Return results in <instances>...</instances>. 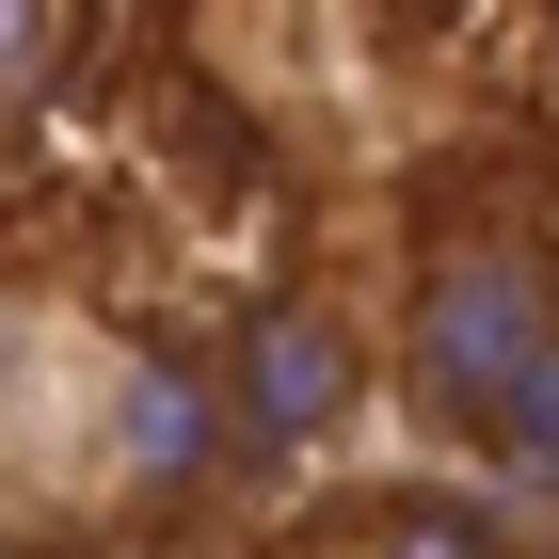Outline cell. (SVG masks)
Listing matches in <instances>:
<instances>
[{
	"label": "cell",
	"instance_id": "277c9868",
	"mask_svg": "<svg viewBox=\"0 0 559 559\" xmlns=\"http://www.w3.org/2000/svg\"><path fill=\"white\" fill-rule=\"evenodd\" d=\"M479 479H512V496H559V352L527 368V400L479 431Z\"/></svg>",
	"mask_w": 559,
	"mask_h": 559
},
{
	"label": "cell",
	"instance_id": "3957f363",
	"mask_svg": "<svg viewBox=\"0 0 559 559\" xmlns=\"http://www.w3.org/2000/svg\"><path fill=\"white\" fill-rule=\"evenodd\" d=\"M209 416L257 448V464H320V448H352V416H368V336H352L320 288H272L257 320H240V352H224Z\"/></svg>",
	"mask_w": 559,
	"mask_h": 559
},
{
	"label": "cell",
	"instance_id": "7a4b0ae2",
	"mask_svg": "<svg viewBox=\"0 0 559 559\" xmlns=\"http://www.w3.org/2000/svg\"><path fill=\"white\" fill-rule=\"evenodd\" d=\"M559 352V288L512 224H448L416 272V320H400V400H416L448 448L479 464V431L527 400V368Z\"/></svg>",
	"mask_w": 559,
	"mask_h": 559
},
{
	"label": "cell",
	"instance_id": "52a82bcc",
	"mask_svg": "<svg viewBox=\"0 0 559 559\" xmlns=\"http://www.w3.org/2000/svg\"><path fill=\"white\" fill-rule=\"evenodd\" d=\"M527 559H559V544H527Z\"/></svg>",
	"mask_w": 559,
	"mask_h": 559
},
{
	"label": "cell",
	"instance_id": "5b68a950",
	"mask_svg": "<svg viewBox=\"0 0 559 559\" xmlns=\"http://www.w3.org/2000/svg\"><path fill=\"white\" fill-rule=\"evenodd\" d=\"M368 559H512V527L479 512V496H400V512L368 527Z\"/></svg>",
	"mask_w": 559,
	"mask_h": 559
},
{
	"label": "cell",
	"instance_id": "6da1fadb",
	"mask_svg": "<svg viewBox=\"0 0 559 559\" xmlns=\"http://www.w3.org/2000/svg\"><path fill=\"white\" fill-rule=\"evenodd\" d=\"M192 448H209V384L0 288V512H112V496H160Z\"/></svg>",
	"mask_w": 559,
	"mask_h": 559
},
{
	"label": "cell",
	"instance_id": "8992f818",
	"mask_svg": "<svg viewBox=\"0 0 559 559\" xmlns=\"http://www.w3.org/2000/svg\"><path fill=\"white\" fill-rule=\"evenodd\" d=\"M64 81V0H0V112H33Z\"/></svg>",
	"mask_w": 559,
	"mask_h": 559
}]
</instances>
